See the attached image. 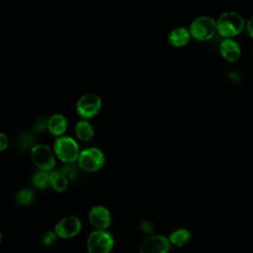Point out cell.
<instances>
[{"label":"cell","instance_id":"6da1fadb","mask_svg":"<svg viewBox=\"0 0 253 253\" xmlns=\"http://www.w3.org/2000/svg\"><path fill=\"white\" fill-rule=\"evenodd\" d=\"M245 25V21L240 14L225 12L216 20V32L224 39H232L243 31Z\"/></svg>","mask_w":253,"mask_h":253},{"label":"cell","instance_id":"7a4b0ae2","mask_svg":"<svg viewBox=\"0 0 253 253\" xmlns=\"http://www.w3.org/2000/svg\"><path fill=\"white\" fill-rule=\"evenodd\" d=\"M53 152L59 160L65 163L77 161L80 154L77 142L72 137L65 135L59 136L55 139L53 144Z\"/></svg>","mask_w":253,"mask_h":253},{"label":"cell","instance_id":"3957f363","mask_svg":"<svg viewBox=\"0 0 253 253\" xmlns=\"http://www.w3.org/2000/svg\"><path fill=\"white\" fill-rule=\"evenodd\" d=\"M189 31L197 41H209L216 33V21L209 16H200L192 21Z\"/></svg>","mask_w":253,"mask_h":253},{"label":"cell","instance_id":"277c9868","mask_svg":"<svg viewBox=\"0 0 253 253\" xmlns=\"http://www.w3.org/2000/svg\"><path fill=\"white\" fill-rule=\"evenodd\" d=\"M31 157L34 164L41 170L48 172L55 165L53 151L45 144L38 143L31 148Z\"/></svg>","mask_w":253,"mask_h":253},{"label":"cell","instance_id":"5b68a950","mask_svg":"<svg viewBox=\"0 0 253 253\" xmlns=\"http://www.w3.org/2000/svg\"><path fill=\"white\" fill-rule=\"evenodd\" d=\"M78 166L87 172L99 170L105 163L104 153L97 147H88L80 151L78 157Z\"/></svg>","mask_w":253,"mask_h":253},{"label":"cell","instance_id":"8992f818","mask_svg":"<svg viewBox=\"0 0 253 253\" xmlns=\"http://www.w3.org/2000/svg\"><path fill=\"white\" fill-rule=\"evenodd\" d=\"M113 245V236L106 230H95L87 239V249L89 253H110Z\"/></svg>","mask_w":253,"mask_h":253},{"label":"cell","instance_id":"52a82bcc","mask_svg":"<svg viewBox=\"0 0 253 253\" xmlns=\"http://www.w3.org/2000/svg\"><path fill=\"white\" fill-rule=\"evenodd\" d=\"M102 107V100L96 94L82 95L76 103V113L84 120L94 118Z\"/></svg>","mask_w":253,"mask_h":253},{"label":"cell","instance_id":"ba28073f","mask_svg":"<svg viewBox=\"0 0 253 253\" xmlns=\"http://www.w3.org/2000/svg\"><path fill=\"white\" fill-rule=\"evenodd\" d=\"M81 230V221L78 217L70 215L60 219L55 227L54 232L61 238H71L77 235Z\"/></svg>","mask_w":253,"mask_h":253},{"label":"cell","instance_id":"9c48e42d","mask_svg":"<svg viewBox=\"0 0 253 253\" xmlns=\"http://www.w3.org/2000/svg\"><path fill=\"white\" fill-rule=\"evenodd\" d=\"M170 241L163 235L155 234L147 237L141 244L139 253H168Z\"/></svg>","mask_w":253,"mask_h":253},{"label":"cell","instance_id":"30bf717a","mask_svg":"<svg viewBox=\"0 0 253 253\" xmlns=\"http://www.w3.org/2000/svg\"><path fill=\"white\" fill-rule=\"evenodd\" d=\"M90 223L97 230H105L111 224V214L108 209L103 206H94L88 213Z\"/></svg>","mask_w":253,"mask_h":253},{"label":"cell","instance_id":"8fae6325","mask_svg":"<svg viewBox=\"0 0 253 253\" xmlns=\"http://www.w3.org/2000/svg\"><path fill=\"white\" fill-rule=\"evenodd\" d=\"M219 52L225 60L233 62L240 57L241 48L233 39H223L219 44Z\"/></svg>","mask_w":253,"mask_h":253},{"label":"cell","instance_id":"7c38bea8","mask_svg":"<svg viewBox=\"0 0 253 253\" xmlns=\"http://www.w3.org/2000/svg\"><path fill=\"white\" fill-rule=\"evenodd\" d=\"M192 36L191 33L189 31V29L185 28V27H178L173 29L167 36V42L176 47H180V46H184L186 45L190 40H191Z\"/></svg>","mask_w":253,"mask_h":253},{"label":"cell","instance_id":"4fadbf2b","mask_svg":"<svg viewBox=\"0 0 253 253\" xmlns=\"http://www.w3.org/2000/svg\"><path fill=\"white\" fill-rule=\"evenodd\" d=\"M67 128V120L61 114H54L49 117L47 124V130L53 136L59 137L65 132Z\"/></svg>","mask_w":253,"mask_h":253},{"label":"cell","instance_id":"5bb4252c","mask_svg":"<svg viewBox=\"0 0 253 253\" xmlns=\"http://www.w3.org/2000/svg\"><path fill=\"white\" fill-rule=\"evenodd\" d=\"M77 138L81 141H89L94 136L92 125L87 120H80L76 123L74 128Z\"/></svg>","mask_w":253,"mask_h":253},{"label":"cell","instance_id":"9a60e30c","mask_svg":"<svg viewBox=\"0 0 253 253\" xmlns=\"http://www.w3.org/2000/svg\"><path fill=\"white\" fill-rule=\"evenodd\" d=\"M50 186L57 192H64L68 186V179L61 171H52L49 173Z\"/></svg>","mask_w":253,"mask_h":253},{"label":"cell","instance_id":"2e32d148","mask_svg":"<svg viewBox=\"0 0 253 253\" xmlns=\"http://www.w3.org/2000/svg\"><path fill=\"white\" fill-rule=\"evenodd\" d=\"M169 241L177 246H183L189 242L191 239L190 232L185 228H179L172 233H170L168 237Z\"/></svg>","mask_w":253,"mask_h":253},{"label":"cell","instance_id":"e0dca14e","mask_svg":"<svg viewBox=\"0 0 253 253\" xmlns=\"http://www.w3.org/2000/svg\"><path fill=\"white\" fill-rule=\"evenodd\" d=\"M33 184L39 189H45L50 186V176L48 172L45 171H38L33 176Z\"/></svg>","mask_w":253,"mask_h":253},{"label":"cell","instance_id":"ac0fdd59","mask_svg":"<svg viewBox=\"0 0 253 253\" xmlns=\"http://www.w3.org/2000/svg\"><path fill=\"white\" fill-rule=\"evenodd\" d=\"M34 192L30 189H23L16 194V202L22 206H28L34 201Z\"/></svg>","mask_w":253,"mask_h":253},{"label":"cell","instance_id":"d6986e66","mask_svg":"<svg viewBox=\"0 0 253 253\" xmlns=\"http://www.w3.org/2000/svg\"><path fill=\"white\" fill-rule=\"evenodd\" d=\"M56 233L54 231H46L42 236V241L44 245H52L56 241Z\"/></svg>","mask_w":253,"mask_h":253},{"label":"cell","instance_id":"ffe728a7","mask_svg":"<svg viewBox=\"0 0 253 253\" xmlns=\"http://www.w3.org/2000/svg\"><path fill=\"white\" fill-rule=\"evenodd\" d=\"M48 119L49 118H44V117H41L38 119L36 125H35V129L37 131H42L45 128H47V124H48Z\"/></svg>","mask_w":253,"mask_h":253},{"label":"cell","instance_id":"44dd1931","mask_svg":"<svg viewBox=\"0 0 253 253\" xmlns=\"http://www.w3.org/2000/svg\"><path fill=\"white\" fill-rule=\"evenodd\" d=\"M141 229L145 232V233H152L153 232V226L152 224L147 221V220H143L141 221Z\"/></svg>","mask_w":253,"mask_h":253},{"label":"cell","instance_id":"7402d4cb","mask_svg":"<svg viewBox=\"0 0 253 253\" xmlns=\"http://www.w3.org/2000/svg\"><path fill=\"white\" fill-rule=\"evenodd\" d=\"M8 137L4 132L0 133V149L1 151L5 150V148L8 146Z\"/></svg>","mask_w":253,"mask_h":253},{"label":"cell","instance_id":"603a6c76","mask_svg":"<svg viewBox=\"0 0 253 253\" xmlns=\"http://www.w3.org/2000/svg\"><path fill=\"white\" fill-rule=\"evenodd\" d=\"M246 30L248 35L253 39V17L250 18L246 23Z\"/></svg>","mask_w":253,"mask_h":253},{"label":"cell","instance_id":"cb8c5ba5","mask_svg":"<svg viewBox=\"0 0 253 253\" xmlns=\"http://www.w3.org/2000/svg\"><path fill=\"white\" fill-rule=\"evenodd\" d=\"M252 51H253V47H252Z\"/></svg>","mask_w":253,"mask_h":253}]
</instances>
